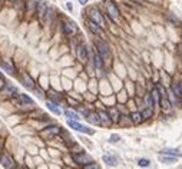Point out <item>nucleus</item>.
Here are the masks:
<instances>
[{
	"mask_svg": "<svg viewBox=\"0 0 182 169\" xmlns=\"http://www.w3.org/2000/svg\"><path fill=\"white\" fill-rule=\"evenodd\" d=\"M88 16H89V20H92V22H95L96 24H99V26H100L102 29L105 28V20H103V15H102V11H100L99 9H98V7H92V9H89Z\"/></svg>",
	"mask_w": 182,
	"mask_h": 169,
	"instance_id": "obj_1",
	"label": "nucleus"
},
{
	"mask_svg": "<svg viewBox=\"0 0 182 169\" xmlns=\"http://www.w3.org/2000/svg\"><path fill=\"white\" fill-rule=\"evenodd\" d=\"M95 46H96V50H98V55H99L102 59H105V60L109 59L110 57V49L103 40H96V42H95Z\"/></svg>",
	"mask_w": 182,
	"mask_h": 169,
	"instance_id": "obj_2",
	"label": "nucleus"
},
{
	"mask_svg": "<svg viewBox=\"0 0 182 169\" xmlns=\"http://www.w3.org/2000/svg\"><path fill=\"white\" fill-rule=\"evenodd\" d=\"M106 11H108L109 17L113 22H118V20H119L121 13H119V9H118V6L115 5V2H106Z\"/></svg>",
	"mask_w": 182,
	"mask_h": 169,
	"instance_id": "obj_3",
	"label": "nucleus"
},
{
	"mask_svg": "<svg viewBox=\"0 0 182 169\" xmlns=\"http://www.w3.org/2000/svg\"><path fill=\"white\" fill-rule=\"evenodd\" d=\"M19 79H20L22 85L26 87V89H29V90H34V87H36V83H34V80L32 79V76H30L29 73L23 72L22 75H19Z\"/></svg>",
	"mask_w": 182,
	"mask_h": 169,
	"instance_id": "obj_4",
	"label": "nucleus"
},
{
	"mask_svg": "<svg viewBox=\"0 0 182 169\" xmlns=\"http://www.w3.org/2000/svg\"><path fill=\"white\" fill-rule=\"evenodd\" d=\"M67 125L70 126L72 129H75V131L77 132H83V133H88V135H92L93 133V129H90V128H88V126H83L79 123V120H67Z\"/></svg>",
	"mask_w": 182,
	"mask_h": 169,
	"instance_id": "obj_5",
	"label": "nucleus"
},
{
	"mask_svg": "<svg viewBox=\"0 0 182 169\" xmlns=\"http://www.w3.org/2000/svg\"><path fill=\"white\" fill-rule=\"evenodd\" d=\"M47 3L44 2V0H37L36 2V9H34V13H36V16L39 17V19H42L43 20L44 15H46V10H47Z\"/></svg>",
	"mask_w": 182,
	"mask_h": 169,
	"instance_id": "obj_6",
	"label": "nucleus"
},
{
	"mask_svg": "<svg viewBox=\"0 0 182 169\" xmlns=\"http://www.w3.org/2000/svg\"><path fill=\"white\" fill-rule=\"evenodd\" d=\"M0 164L5 169H15L16 168V162L13 161L10 155H7V153H3L2 156H0Z\"/></svg>",
	"mask_w": 182,
	"mask_h": 169,
	"instance_id": "obj_7",
	"label": "nucleus"
},
{
	"mask_svg": "<svg viewBox=\"0 0 182 169\" xmlns=\"http://www.w3.org/2000/svg\"><path fill=\"white\" fill-rule=\"evenodd\" d=\"M62 32L65 33L66 36H73L77 32V28L73 22H63L62 23Z\"/></svg>",
	"mask_w": 182,
	"mask_h": 169,
	"instance_id": "obj_8",
	"label": "nucleus"
},
{
	"mask_svg": "<svg viewBox=\"0 0 182 169\" xmlns=\"http://www.w3.org/2000/svg\"><path fill=\"white\" fill-rule=\"evenodd\" d=\"M73 159H75V162H76V164L83 165V166L92 162V156H90V155H88V153H83V152L75 155V156H73Z\"/></svg>",
	"mask_w": 182,
	"mask_h": 169,
	"instance_id": "obj_9",
	"label": "nucleus"
},
{
	"mask_svg": "<svg viewBox=\"0 0 182 169\" xmlns=\"http://www.w3.org/2000/svg\"><path fill=\"white\" fill-rule=\"evenodd\" d=\"M76 53H77V59L80 60L82 63H86L88 62V49L83 46V44H80V46H77V50H76Z\"/></svg>",
	"mask_w": 182,
	"mask_h": 169,
	"instance_id": "obj_10",
	"label": "nucleus"
},
{
	"mask_svg": "<svg viewBox=\"0 0 182 169\" xmlns=\"http://www.w3.org/2000/svg\"><path fill=\"white\" fill-rule=\"evenodd\" d=\"M0 67L5 72L10 73V75H16V67L13 63H10L9 60H0Z\"/></svg>",
	"mask_w": 182,
	"mask_h": 169,
	"instance_id": "obj_11",
	"label": "nucleus"
},
{
	"mask_svg": "<svg viewBox=\"0 0 182 169\" xmlns=\"http://www.w3.org/2000/svg\"><path fill=\"white\" fill-rule=\"evenodd\" d=\"M17 100L20 102V105H33V99L30 98V96H28V95H24V93H17L16 95Z\"/></svg>",
	"mask_w": 182,
	"mask_h": 169,
	"instance_id": "obj_12",
	"label": "nucleus"
},
{
	"mask_svg": "<svg viewBox=\"0 0 182 169\" xmlns=\"http://www.w3.org/2000/svg\"><path fill=\"white\" fill-rule=\"evenodd\" d=\"M88 29L93 34H100L102 33V28H100L99 24H96L95 22H92V20H88Z\"/></svg>",
	"mask_w": 182,
	"mask_h": 169,
	"instance_id": "obj_13",
	"label": "nucleus"
},
{
	"mask_svg": "<svg viewBox=\"0 0 182 169\" xmlns=\"http://www.w3.org/2000/svg\"><path fill=\"white\" fill-rule=\"evenodd\" d=\"M98 115H99L100 123H105V125H108V126L112 123V119H110L109 113H106V112H98Z\"/></svg>",
	"mask_w": 182,
	"mask_h": 169,
	"instance_id": "obj_14",
	"label": "nucleus"
},
{
	"mask_svg": "<svg viewBox=\"0 0 182 169\" xmlns=\"http://www.w3.org/2000/svg\"><path fill=\"white\" fill-rule=\"evenodd\" d=\"M46 106H47V109L52 110L55 115H60L62 113V110L60 108H57V105L55 103V102H52V100H49V102H46Z\"/></svg>",
	"mask_w": 182,
	"mask_h": 169,
	"instance_id": "obj_15",
	"label": "nucleus"
},
{
	"mask_svg": "<svg viewBox=\"0 0 182 169\" xmlns=\"http://www.w3.org/2000/svg\"><path fill=\"white\" fill-rule=\"evenodd\" d=\"M88 120L90 122V123H95V125H99L100 123V119H99V115L98 113H93V112H89L88 115Z\"/></svg>",
	"mask_w": 182,
	"mask_h": 169,
	"instance_id": "obj_16",
	"label": "nucleus"
},
{
	"mask_svg": "<svg viewBox=\"0 0 182 169\" xmlns=\"http://www.w3.org/2000/svg\"><path fill=\"white\" fill-rule=\"evenodd\" d=\"M103 162H106L109 166H116L118 165V159L115 156H110V155H103Z\"/></svg>",
	"mask_w": 182,
	"mask_h": 169,
	"instance_id": "obj_17",
	"label": "nucleus"
},
{
	"mask_svg": "<svg viewBox=\"0 0 182 169\" xmlns=\"http://www.w3.org/2000/svg\"><path fill=\"white\" fill-rule=\"evenodd\" d=\"M93 66L96 69H102V67H103V59H102L98 53L93 56Z\"/></svg>",
	"mask_w": 182,
	"mask_h": 169,
	"instance_id": "obj_18",
	"label": "nucleus"
},
{
	"mask_svg": "<svg viewBox=\"0 0 182 169\" xmlns=\"http://www.w3.org/2000/svg\"><path fill=\"white\" fill-rule=\"evenodd\" d=\"M162 153L164 155H172V156H182V152L178 151V149H162Z\"/></svg>",
	"mask_w": 182,
	"mask_h": 169,
	"instance_id": "obj_19",
	"label": "nucleus"
},
{
	"mask_svg": "<svg viewBox=\"0 0 182 169\" xmlns=\"http://www.w3.org/2000/svg\"><path fill=\"white\" fill-rule=\"evenodd\" d=\"M65 115H66L67 119H70V120H79L80 119V116H79L76 112H73V110H65Z\"/></svg>",
	"mask_w": 182,
	"mask_h": 169,
	"instance_id": "obj_20",
	"label": "nucleus"
},
{
	"mask_svg": "<svg viewBox=\"0 0 182 169\" xmlns=\"http://www.w3.org/2000/svg\"><path fill=\"white\" fill-rule=\"evenodd\" d=\"M152 115H154V108H146L145 110L141 112V116H142L144 119H149Z\"/></svg>",
	"mask_w": 182,
	"mask_h": 169,
	"instance_id": "obj_21",
	"label": "nucleus"
},
{
	"mask_svg": "<svg viewBox=\"0 0 182 169\" xmlns=\"http://www.w3.org/2000/svg\"><path fill=\"white\" fill-rule=\"evenodd\" d=\"M159 161L164 162V164H175V162H177V156H171V158H168V156H159Z\"/></svg>",
	"mask_w": 182,
	"mask_h": 169,
	"instance_id": "obj_22",
	"label": "nucleus"
},
{
	"mask_svg": "<svg viewBox=\"0 0 182 169\" xmlns=\"http://www.w3.org/2000/svg\"><path fill=\"white\" fill-rule=\"evenodd\" d=\"M172 92L175 93L177 96H181V95H182V90H181V86H179V83H174V85H172Z\"/></svg>",
	"mask_w": 182,
	"mask_h": 169,
	"instance_id": "obj_23",
	"label": "nucleus"
},
{
	"mask_svg": "<svg viewBox=\"0 0 182 169\" xmlns=\"http://www.w3.org/2000/svg\"><path fill=\"white\" fill-rule=\"evenodd\" d=\"M146 105H148V108H154L155 99H154V96H152V93H151V95H146Z\"/></svg>",
	"mask_w": 182,
	"mask_h": 169,
	"instance_id": "obj_24",
	"label": "nucleus"
},
{
	"mask_svg": "<svg viewBox=\"0 0 182 169\" xmlns=\"http://www.w3.org/2000/svg\"><path fill=\"white\" fill-rule=\"evenodd\" d=\"M131 116H132L133 123H139V122L142 120V116H141V113H139V112H135V113H132Z\"/></svg>",
	"mask_w": 182,
	"mask_h": 169,
	"instance_id": "obj_25",
	"label": "nucleus"
},
{
	"mask_svg": "<svg viewBox=\"0 0 182 169\" xmlns=\"http://www.w3.org/2000/svg\"><path fill=\"white\" fill-rule=\"evenodd\" d=\"M161 105H162V109H169V108H171V102H169L166 98H162Z\"/></svg>",
	"mask_w": 182,
	"mask_h": 169,
	"instance_id": "obj_26",
	"label": "nucleus"
},
{
	"mask_svg": "<svg viewBox=\"0 0 182 169\" xmlns=\"http://www.w3.org/2000/svg\"><path fill=\"white\" fill-rule=\"evenodd\" d=\"M47 132L52 133V135H57V133H60V128H57V126H52V128L47 129Z\"/></svg>",
	"mask_w": 182,
	"mask_h": 169,
	"instance_id": "obj_27",
	"label": "nucleus"
},
{
	"mask_svg": "<svg viewBox=\"0 0 182 169\" xmlns=\"http://www.w3.org/2000/svg\"><path fill=\"white\" fill-rule=\"evenodd\" d=\"M109 113H110V116H112L110 119H113V120H118V119H119V118H118V116H119V113H118V110H116V109H110Z\"/></svg>",
	"mask_w": 182,
	"mask_h": 169,
	"instance_id": "obj_28",
	"label": "nucleus"
},
{
	"mask_svg": "<svg viewBox=\"0 0 182 169\" xmlns=\"http://www.w3.org/2000/svg\"><path fill=\"white\" fill-rule=\"evenodd\" d=\"M85 169H100V166L98 164H95V162H90V164L85 165Z\"/></svg>",
	"mask_w": 182,
	"mask_h": 169,
	"instance_id": "obj_29",
	"label": "nucleus"
},
{
	"mask_svg": "<svg viewBox=\"0 0 182 169\" xmlns=\"http://www.w3.org/2000/svg\"><path fill=\"white\" fill-rule=\"evenodd\" d=\"M138 165L139 166H142V168H146V166H149V161L148 159H139Z\"/></svg>",
	"mask_w": 182,
	"mask_h": 169,
	"instance_id": "obj_30",
	"label": "nucleus"
},
{
	"mask_svg": "<svg viewBox=\"0 0 182 169\" xmlns=\"http://www.w3.org/2000/svg\"><path fill=\"white\" fill-rule=\"evenodd\" d=\"M171 96H169V99H171V103H175V105H179V100H178V96H175L174 93H169Z\"/></svg>",
	"mask_w": 182,
	"mask_h": 169,
	"instance_id": "obj_31",
	"label": "nucleus"
},
{
	"mask_svg": "<svg viewBox=\"0 0 182 169\" xmlns=\"http://www.w3.org/2000/svg\"><path fill=\"white\" fill-rule=\"evenodd\" d=\"M49 96H50V98H52V99H53V100H55V103H56V102H57V100H60V98H62V96H59L57 93H53V92L50 93ZM53 100H52V102H53Z\"/></svg>",
	"mask_w": 182,
	"mask_h": 169,
	"instance_id": "obj_32",
	"label": "nucleus"
},
{
	"mask_svg": "<svg viewBox=\"0 0 182 169\" xmlns=\"http://www.w3.org/2000/svg\"><path fill=\"white\" fill-rule=\"evenodd\" d=\"M119 139H121V136H119V135H116V133H113V135L110 136V142H113V143L119 142Z\"/></svg>",
	"mask_w": 182,
	"mask_h": 169,
	"instance_id": "obj_33",
	"label": "nucleus"
},
{
	"mask_svg": "<svg viewBox=\"0 0 182 169\" xmlns=\"http://www.w3.org/2000/svg\"><path fill=\"white\" fill-rule=\"evenodd\" d=\"M66 7L69 9V10H73V6H72V3H70V2H67V3H66Z\"/></svg>",
	"mask_w": 182,
	"mask_h": 169,
	"instance_id": "obj_34",
	"label": "nucleus"
},
{
	"mask_svg": "<svg viewBox=\"0 0 182 169\" xmlns=\"http://www.w3.org/2000/svg\"><path fill=\"white\" fill-rule=\"evenodd\" d=\"M88 2H89V0H79V3H80V5H82V6L88 5Z\"/></svg>",
	"mask_w": 182,
	"mask_h": 169,
	"instance_id": "obj_35",
	"label": "nucleus"
},
{
	"mask_svg": "<svg viewBox=\"0 0 182 169\" xmlns=\"http://www.w3.org/2000/svg\"><path fill=\"white\" fill-rule=\"evenodd\" d=\"M0 79H3V75H2V73H0Z\"/></svg>",
	"mask_w": 182,
	"mask_h": 169,
	"instance_id": "obj_36",
	"label": "nucleus"
}]
</instances>
